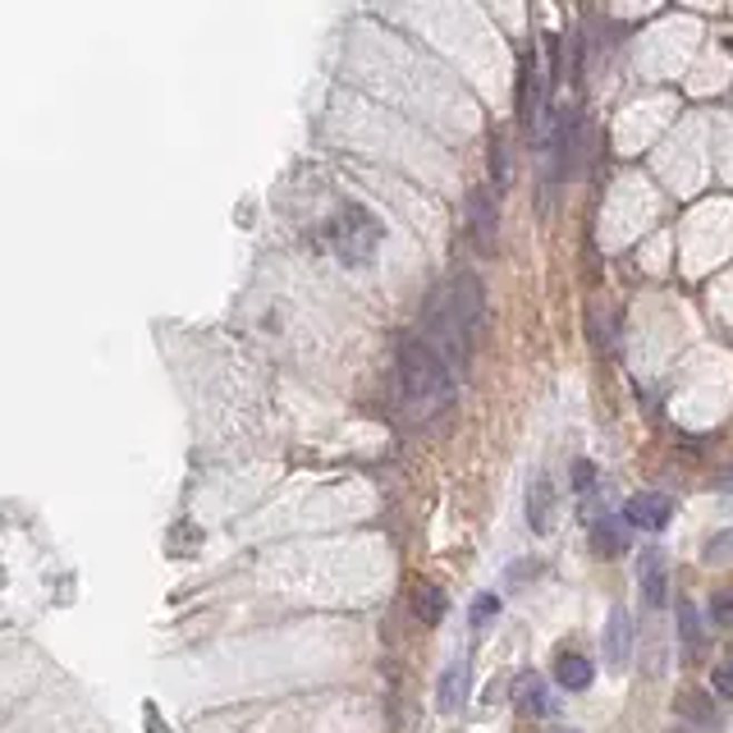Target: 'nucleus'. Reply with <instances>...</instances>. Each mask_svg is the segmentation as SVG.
Returning a JSON list of instances; mask_svg holds the SVG:
<instances>
[{"label":"nucleus","instance_id":"1","mask_svg":"<svg viewBox=\"0 0 733 733\" xmlns=\"http://www.w3.org/2000/svg\"><path fill=\"white\" fill-rule=\"evenodd\" d=\"M395 376H399V399H404L408 417H417V422L436 417L454 399V385H458V376L440 363V354L422 335H399Z\"/></svg>","mask_w":733,"mask_h":733},{"label":"nucleus","instance_id":"2","mask_svg":"<svg viewBox=\"0 0 733 733\" xmlns=\"http://www.w3.org/2000/svg\"><path fill=\"white\" fill-rule=\"evenodd\" d=\"M380 239H385V225L363 202H339V211L326 220V244H330L335 261L349 266V271H363V266H372Z\"/></svg>","mask_w":733,"mask_h":733},{"label":"nucleus","instance_id":"3","mask_svg":"<svg viewBox=\"0 0 733 733\" xmlns=\"http://www.w3.org/2000/svg\"><path fill=\"white\" fill-rule=\"evenodd\" d=\"M546 97H551V83H546V69L536 65V56L527 51L523 56V69H518V125L532 133L536 129V115H542V106H546Z\"/></svg>","mask_w":733,"mask_h":733},{"label":"nucleus","instance_id":"4","mask_svg":"<svg viewBox=\"0 0 733 733\" xmlns=\"http://www.w3.org/2000/svg\"><path fill=\"white\" fill-rule=\"evenodd\" d=\"M624 523L642 527V532H665L674 523V499L661 495V491H637V495H628V505H624Z\"/></svg>","mask_w":733,"mask_h":733},{"label":"nucleus","instance_id":"5","mask_svg":"<svg viewBox=\"0 0 733 733\" xmlns=\"http://www.w3.org/2000/svg\"><path fill=\"white\" fill-rule=\"evenodd\" d=\"M468 235H473V248L477 252H495V239H499V220H495V192L491 188H473L468 192Z\"/></svg>","mask_w":733,"mask_h":733},{"label":"nucleus","instance_id":"6","mask_svg":"<svg viewBox=\"0 0 733 733\" xmlns=\"http://www.w3.org/2000/svg\"><path fill=\"white\" fill-rule=\"evenodd\" d=\"M637 583H642L646 610H665V601H670V564H665V555L655 546H646L637 555Z\"/></svg>","mask_w":733,"mask_h":733},{"label":"nucleus","instance_id":"7","mask_svg":"<svg viewBox=\"0 0 733 733\" xmlns=\"http://www.w3.org/2000/svg\"><path fill=\"white\" fill-rule=\"evenodd\" d=\"M601 651H605V665H610V670H628V661H633V614H628L624 605L610 610Z\"/></svg>","mask_w":733,"mask_h":733},{"label":"nucleus","instance_id":"8","mask_svg":"<svg viewBox=\"0 0 733 733\" xmlns=\"http://www.w3.org/2000/svg\"><path fill=\"white\" fill-rule=\"evenodd\" d=\"M463 702H468V661L458 655V661H449L440 670V678H436V711L440 715H458Z\"/></svg>","mask_w":733,"mask_h":733},{"label":"nucleus","instance_id":"9","mask_svg":"<svg viewBox=\"0 0 733 733\" xmlns=\"http://www.w3.org/2000/svg\"><path fill=\"white\" fill-rule=\"evenodd\" d=\"M555 482L551 477H532V486H527V527L536 532V536H551L555 532Z\"/></svg>","mask_w":733,"mask_h":733},{"label":"nucleus","instance_id":"10","mask_svg":"<svg viewBox=\"0 0 733 733\" xmlns=\"http://www.w3.org/2000/svg\"><path fill=\"white\" fill-rule=\"evenodd\" d=\"M587 536H592V555H596V559H620V555L628 551L624 518H614V514H596L592 527H587Z\"/></svg>","mask_w":733,"mask_h":733},{"label":"nucleus","instance_id":"11","mask_svg":"<svg viewBox=\"0 0 733 733\" xmlns=\"http://www.w3.org/2000/svg\"><path fill=\"white\" fill-rule=\"evenodd\" d=\"M514 706L527 715V720H546L555 711V697H551V687L542 674H523L518 687H514Z\"/></svg>","mask_w":733,"mask_h":733},{"label":"nucleus","instance_id":"12","mask_svg":"<svg viewBox=\"0 0 733 733\" xmlns=\"http://www.w3.org/2000/svg\"><path fill=\"white\" fill-rule=\"evenodd\" d=\"M592 678H596V665L587 661L583 651H559V655H555V683H559L564 692H587Z\"/></svg>","mask_w":733,"mask_h":733},{"label":"nucleus","instance_id":"13","mask_svg":"<svg viewBox=\"0 0 733 733\" xmlns=\"http://www.w3.org/2000/svg\"><path fill=\"white\" fill-rule=\"evenodd\" d=\"M445 610H449L445 587H436V583H417V587H413V620H417V624L436 628V624L445 620Z\"/></svg>","mask_w":733,"mask_h":733},{"label":"nucleus","instance_id":"14","mask_svg":"<svg viewBox=\"0 0 733 733\" xmlns=\"http://www.w3.org/2000/svg\"><path fill=\"white\" fill-rule=\"evenodd\" d=\"M674 706H678V715L687 720V729H715V724H720L715 702L706 697V692H692V687H687V692H678Z\"/></svg>","mask_w":733,"mask_h":733},{"label":"nucleus","instance_id":"15","mask_svg":"<svg viewBox=\"0 0 733 733\" xmlns=\"http://www.w3.org/2000/svg\"><path fill=\"white\" fill-rule=\"evenodd\" d=\"M678 642H683V655L687 661H697L702 655V614H697V605L692 601H678Z\"/></svg>","mask_w":733,"mask_h":733},{"label":"nucleus","instance_id":"16","mask_svg":"<svg viewBox=\"0 0 733 733\" xmlns=\"http://www.w3.org/2000/svg\"><path fill=\"white\" fill-rule=\"evenodd\" d=\"M711 624H720V628L733 633V587H720L711 596Z\"/></svg>","mask_w":733,"mask_h":733},{"label":"nucleus","instance_id":"17","mask_svg":"<svg viewBox=\"0 0 733 733\" xmlns=\"http://www.w3.org/2000/svg\"><path fill=\"white\" fill-rule=\"evenodd\" d=\"M711 692H715L720 702H733V655L711 670Z\"/></svg>","mask_w":733,"mask_h":733},{"label":"nucleus","instance_id":"18","mask_svg":"<svg viewBox=\"0 0 733 733\" xmlns=\"http://www.w3.org/2000/svg\"><path fill=\"white\" fill-rule=\"evenodd\" d=\"M495 614H499V596H491V592H486V596H477V601H473L468 620H473V628H486V624L495 620Z\"/></svg>","mask_w":733,"mask_h":733},{"label":"nucleus","instance_id":"19","mask_svg":"<svg viewBox=\"0 0 733 733\" xmlns=\"http://www.w3.org/2000/svg\"><path fill=\"white\" fill-rule=\"evenodd\" d=\"M573 486L583 491V495L596 486V463H592V458H577V463H573Z\"/></svg>","mask_w":733,"mask_h":733},{"label":"nucleus","instance_id":"20","mask_svg":"<svg viewBox=\"0 0 733 733\" xmlns=\"http://www.w3.org/2000/svg\"><path fill=\"white\" fill-rule=\"evenodd\" d=\"M674 733H706V729H687V724H678V729H674Z\"/></svg>","mask_w":733,"mask_h":733}]
</instances>
